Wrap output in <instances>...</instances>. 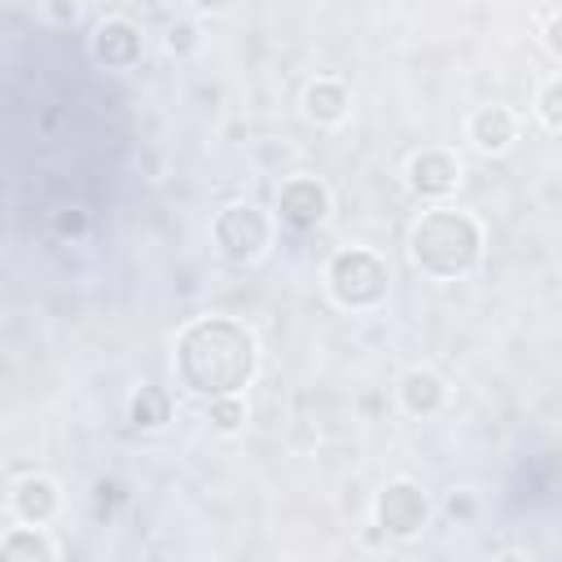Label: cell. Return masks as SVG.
Here are the masks:
<instances>
[{
  "label": "cell",
  "instance_id": "1",
  "mask_svg": "<svg viewBox=\"0 0 562 562\" xmlns=\"http://www.w3.org/2000/svg\"><path fill=\"white\" fill-rule=\"evenodd\" d=\"M176 373L206 404L237 395L255 378V334L228 316H202L176 338Z\"/></svg>",
  "mask_w": 562,
  "mask_h": 562
},
{
  "label": "cell",
  "instance_id": "2",
  "mask_svg": "<svg viewBox=\"0 0 562 562\" xmlns=\"http://www.w3.org/2000/svg\"><path fill=\"white\" fill-rule=\"evenodd\" d=\"M408 255L422 277L457 281V277L474 272V263L483 259V228L474 215H465L457 206H435L413 224Z\"/></svg>",
  "mask_w": 562,
  "mask_h": 562
},
{
  "label": "cell",
  "instance_id": "3",
  "mask_svg": "<svg viewBox=\"0 0 562 562\" xmlns=\"http://www.w3.org/2000/svg\"><path fill=\"white\" fill-rule=\"evenodd\" d=\"M386 285H391V268H386L373 250H364V246L338 250V255L329 259V268H325V290H329V299H334L338 307H351V312L382 303V299H386Z\"/></svg>",
  "mask_w": 562,
  "mask_h": 562
},
{
  "label": "cell",
  "instance_id": "4",
  "mask_svg": "<svg viewBox=\"0 0 562 562\" xmlns=\"http://www.w3.org/2000/svg\"><path fill=\"white\" fill-rule=\"evenodd\" d=\"M211 237H215V246H220L233 263H250V259H259V255L268 250V241H272V220H268L255 202H233V206H224V211L215 215Z\"/></svg>",
  "mask_w": 562,
  "mask_h": 562
},
{
  "label": "cell",
  "instance_id": "5",
  "mask_svg": "<svg viewBox=\"0 0 562 562\" xmlns=\"http://www.w3.org/2000/svg\"><path fill=\"white\" fill-rule=\"evenodd\" d=\"M373 514H378V531H382V536L408 540V536H417V531L426 527L430 501H426V492H422L413 479H395V483H386V487L378 492Z\"/></svg>",
  "mask_w": 562,
  "mask_h": 562
},
{
  "label": "cell",
  "instance_id": "6",
  "mask_svg": "<svg viewBox=\"0 0 562 562\" xmlns=\"http://www.w3.org/2000/svg\"><path fill=\"white\" fill-rule=\"evenodd\" d=\"M277 215H281V224H290L299 233H312L329 215V189L316 176H294L277 193Z\"/></svg>",
  "mask_w": 562,
  "mask_h": 562
},
{
  "label": "cell",
  "instance_id": "7",
  "mask_svg": "<svg viewBox=\"0 0 562 562\" xmlns=\"http://www.w3.org/2000/svg\"><path fill=\"white\" fill-rule=\"evenodd\" d=\"M461 180V162L448 149H422L408 158V189L417 198H443Z\"/></svg>",
  "mask_w": 562,
  "mask_h": 562
},
{
  "label": "cell",
  "instance_id": "8",
  "mask_svg": "<svg viewBox=\"0 0 562 562\" xmlns=\"http://www.w3.org/2000/svg\"><path fill=\"white\" fill-rule=\"evenodd\" d=\"M92 57L110 70H123V66L140 61V31L127 18H105L92 31Z\"/></svg>",
  "mask_w": 562,
  "mask_h": 562
},
{
  "label": "cell",
  "instance_id": "9",
  "mask_svg": "<svg viewBox=\"0 0 562 562\" xmlns=\"http://www.w3.org/2000/svg\"><path fill=\"white\" fill-rule=\"evenodd\" d=\"M9 505H13V514H18L26 527H44V522L57 514L61 492H57V483H53L48 474H26V479L13 483Z\"/></svg>",
  "mask_w": 562,
  "mask_h": 562
},
{
  "label": "cell",
  "instance_id": "10",
  "mask_svg": "<svg viewBox=\"0 0 562 562\" xmlns=\"http://www.w3.org/2000/svg\"><path fill=\"white\" fill-rule=\"evenodd\" d=\"M518 136V119L505 110V105H483L470 114V140L483 149V154H505Z\"/></svg>",
  "mask_w": 562,
  "mask_h": 562
},
{
  "label": "cell",
  "instance_id": "11",
  "mask_svg": "<svg viewBox=\"0 0 562 562\" xmlns=\"http://www.w3.org/2000/svg\"><path fill=\"white\" fill-rule=\"evenodd\" d=\"M443 400H448V386H443V378L435 369H408L400 378V404H404V413L430 417V413L443 408Z\"/></svg>",
  "mask_w": 562,
  "mask_h": 562
},
{
  "label": "cell",
  "instance_id": "12",
  "mask_svg": "<svg viewBox=\"0 0 562 562\" xmlns=\"http://www.w3.org/2000/svg\"><path fill=\"white\" fill-rule=\"evenodd\" d=\"M303 110H307V119H312V123L334 127V123H342V119H347L351 97H347V88H342L338 79H316V83L303 92Z\"/></svg>",
  "mask_w": 562,
  "mask_h": 562
},
{
  "label": "cell",
  "instance_id": "13",
  "mask_svg": "<svg viewBox=\"0 0 562 562\" xmlns=\"http://www.w3.org/2000/svg\"><path fill=\"white\" fill-rule=\"evenodd\" d=\"M0 562H57V553L40 527H13L0 536Z\"/></svg>",
  "mask_w": 562,
  "mask_h": 562
},
{
  "label": "cell",
  "instance_id": "14",
  "mask_svg": "<svg viewBox=\"0 0 562 562\" xmlns=\"http://www.w3.org/2000/svg\"><path fill=\"white\" fill-rule=\"evenodd\" d=\"M167 417H171V400H167L162 386H140V391L132 395V422H136V426L154 430V426H162Z\"/></svg>",
  "mask_w": 562,
  "mask_h": 562
},
{
  "label": "cell",
  "instance_id": "15",
  "mask_svg": "<svg viewBox=\"0 0 562 562\" xmlns=\"http://www.w3.org/2000/svg\"><path fill=\"white\" fill-rule=\"evenodd\" d=\"M206 422H211L220 435H237L241 422H246V408H241L237 395H224V400H211V404H206Z\"/></svg>",
  "mask_w": 562,
  "mask_h": 562
},
{
  "label": "cell",
  "instance_id": "16",
  "mask_svg": "<svg viewBox=\"0 0 562 562\" xmlns=\"http://www.w3.org/2000/svg\"><path fill=\"white\" fill-rule=\"evenodd\" d=\"M536 110H540L544 132H549V136H558V132H562V79H558V75L540 88V105H536Z\"/></svg>",
  "mask_w": 562,
  "mask_h": 562
},
{
  "label": "cell",
  "instance_id": "17",
  "mask_svg": "<svg viewBox=\"0 0 562 562\" xmlns=\"http://www.w3.org/2000/svg\"><path fill=\"white\" fill-rule=\"evenodd\" d=\"M167 48L180 53V57L193 53V48H198V26H193V22H176V26L167 31Z\"/></svg>",
  "mask_w": 562,
  "mask_h": 562
},
{
  "label": "cell",
  "instance_id": "18",
  "mask_svg": "<svg viewBox=\"0 0 562 562\" xmlns=\"http://www.w3.org/2000/svg\"><path fill=\"white\" fill-rule=\"evenodd\" d=\"M48 18H57V22H75V18H79V4H48Z\"/></svg>",
  "mask_w": 562,
  "mask_h": 562
},
{
  "label": "cell",
  "instance_id": "19",
  "mask_svg": "<svg viewBox=\"0 0 562 562\" xmlns=\"http://www.w3.org/2000/svg\"><path fill=\"white\" fill-rule=\"evenodd\" d=\"M448 514H452V518H457V514H461V518H470V514H474L470 496H452V501H448Z\"/></svg>",
  "mask_w": 562,
  "mask_h": 562
},
{
  "label": "cell",
  "instance_id": "20",
  "mask_svg": "<svg viewBox=\"0 0 562 562\" xmlns=\"http://www.w3.org/2000/svg\"><path fill=\"white\" fill-rule=\"evenodd\" d=\"M496 562H527V558H522V553H501Z\"/></svg>",
  "mask_w": 562,
  "mask_h": 562
}]
</instances>
